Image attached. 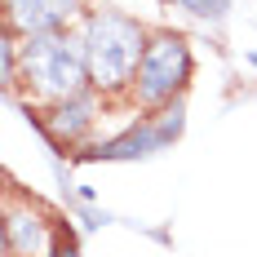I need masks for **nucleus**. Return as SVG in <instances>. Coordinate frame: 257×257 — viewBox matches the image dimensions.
Returning <instances> with one entry per match:
<instances>
[{"instance_id": "obj_1", "label": "nucleus", "mask_w": 257, "mask_h": 257, "mask_svg": "<svg viewBox=\"0 0 257 257\" xmlns=\"http://www.w3.org/2000/svg\"><path fill=\"white\" fill-rule=\"evenodd\" d=\"M14 89H23V102L31 111H45V106H58V102H71V98L93 93V76H89V58H84L80 31L18 40Z\"/></svg>"}, {"instance_id": "obj_2", "label": "nucleus", "mask_w": 257, "mask_h": 257, "mask_svg": "<svg viewBox=\"0 0 257 257\" xmlns=\"http://www.w3.org/2000/svg\"><path fill=\"white\" fill-rule=\"evenodd\" d=\"M80 40H84V58H89V76H93V93H124L133 89V76L142 67V53L151 31H142L138 18H128L120 9H93L80 23Z\"/></svg>"}, {"instance_id": "obj_3", "label": "nucleus", "mask_w": 257, "mask_h": 257, "mask_svg": "<svg viewBox=\"0 0 257 257\" xmlns=\"http://www.w3.org/2000/svg\"><path fill=\"white\" fill-rule=\"evenodd\" d=\"M191 80V49L178 31H151L147 53H142V67L133 76V102L142 111H164V106H178L182 89Z\"/></svg>"}, {"instance_id": "obj_4", "label": "nucleus", "mask_w": 257, "mask_h": 257, "mask_svg": "<svg viewBox=\"0 0 257 257\" xmlns=\"http://www.w3.org/2000/svg\"><path fill=\"white\" fill-rule=\"evenodd\" d=\"M62 239L67 235L49 208H40L23 191L5 195V253L9 257H53Z\"/></svg>"}, {"instance_id": "obj_5", "label": "nucleus", "mask_w": 257, "mask_h": 257, "mask_svg": "<svg viewBox=\"0 0 257 257\" xmlns=\"http://www.w3.org/2000/svg\"><path fill=\"white\" fill-rule=\"evenodd\" d=\"M0 5H5V31L18 40L80 31V23L93 14L89 0H0Z\"/></svg>"}, {"instance_id": "obj_6", "label": "nucleus", "mask_w": 257, "mask_h": 257, "mask_svg": "<svg viewBox=\"0 0 257 257\" xmlns=\"http://www.w3.org/2000/svg\"><path fill=\"white\" fill-rule=\"evenodd\" d=\"M102 93H84V98H71V102H58V106H45V111H36V120L40 128L49 133L58 147H80L93 128H98V102Z\"/></svg>"}, {"instance_id": "obj_7", "label": "nucleus", "mask_w": 257, "mask_h": 257, "mask_svg": "<svg viewBox=\"0 0 257 257\" xmlns=\"http://www.w3.org/2000/svg\"><path fill=\"white\" fill-rule=\"evenodd\" d=\"M53 257H80V253H76V244H71V239H62V248H58Z\"/></svg>"}]
</instances>
